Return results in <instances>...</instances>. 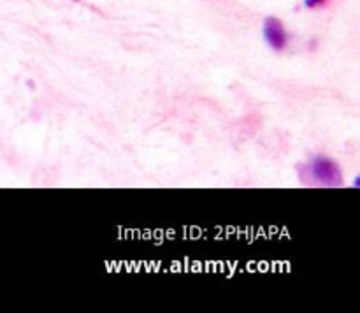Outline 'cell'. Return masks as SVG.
I'll list each match as a JSON object with an SVG mask.
<instances>
[{"label": "cell", "mask_w": 360, "mask_h": 313, "mask_svg": "<svg viewBox=\"0 0 360 313\" xmlns=\"http://www.w3.org/2000/svg\"><path fill=\"white\" fill-rule=\"evenodd\" d=\"M299 181L306 186H326L338 189L345 183L343 169L333 157L323 153H315L306 162H301L295 167Z\"/></svg>", "instance_id": "1"}, {"label": "cell", "mask_w": 360, "mask_h": 313, "mask_svg": "<svg viewBox=\"0 0 360 313\" xmlns=\"http://www.w3.org/2000/svg\"><path fill=\"white\" fill-rule=\"evenodd\" d=\"M262 35L266 44L273 51L281 53L290 44V34L285 28L283 21L276 16H266L262 21Z\"/></svg>", "instance_id": "2"}, {"label": "cell", "mask_w": 360, "mask_h": 313, "mask_svg": "<svg viewBox=\"0 0 360 313\" xmlns=\"http://www.w3.org/2000/svg\"><path fill=\"white\" fill-rule=\"evenodd\" d=\"M302 4H304L306 9H320V7L326 6L327 0H302Z\"/></svg>", "instance_id": "3"}, {"label": "cell", "mask_w": 360, "mask_h": 313, "mask_svg": "<svg viewBox=\"0 0 360 313\" xmlns=\"http://www.w3.org/2000/svg\"><path fill=\"white\" fill-rule=\"evenodd\" d=\"M308 48H309V51H315V49L319 48V41H316V39H311V41L308 42Z\"/></svg>", "instance_id": "4"}]
</instances>
